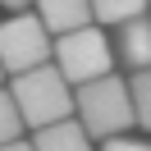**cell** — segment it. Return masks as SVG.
I'll return each mask as SVG.
<instances>
[{"label":"cell","instance_id":"obj_1","mask_svg":"<svg viewBox=\"0 0 151 151\" xmlns=\"http://www.w3.org/2000/svg\"><path fill=\"white\" fill-rule=\"evenodd\" d=\"M73 110H78V128H83L92 142H101V147L114 142V137H128V133L137 128L128 83L114 78V73L78 87V92H73Z\"/></svg>","mask_w":151,"mask_h":151},{"label":"cell","instance_id":"obj_2","mask_svg":"<svg viewBox=\"0 0 151 151\" xmlns=\"http://www.w3.org/2000/svg\"><path fill=\"white\" fill-rule=\"evenodd\" d=\"M9 96H14V105H19L23 128H32V133L73 119V87L55 73V64L32 69V73H19L9 83Z\"/></svg>","mask_w":151,"mask_h":151},{"label":"cell","instance_id":"obj_3","mask_svg":"<svg viewBox=\"0 0 151 151\" xmlns=\"http://www.w3.org/2000/svg\"><path fill=\"white\" fill-rule=\"evenodd\" d=\"M55 73L64 78L69 87H87L96 78H110L114 73V46L101 28H83V32H69V37H55V55H50Z\"/></svg>","mask_w":151,"mask_h":151},{"label":"cell","instance_id":"obj_4","mask_svg":"<svg viewBox=\"0 0 151 151\" xmlns=\"http://www.w3.org/2000/svg\"><path fill=\"white\" fill-rule=\"evenodd\" d=\"M50 55H55V37L41 28L37 14H9L0 19V69L9 78L32 73V69H46Z\"/></svg>","mask_w":151,"mask_h":151},{"label":"cell","instance_id":"obj_5","mask_svg":"<svg viewBox=\"0 0 151 151\" xmlns=\"http://www.w3.org/2000/svg\"><path fill=\"white\" fill-rule=\"evenodd\" d=\"M37 19L50 37H69V32L92 28V0H37Z\"/></svg>","mask_w":151,"mask_h":151},{"label":"cell","instance_id":"obj_6","mask_svg":"<svg viewBox=\"0 0 151 151\" xmlns=\"http://www.w3.org/2000/svg\"><path fill=\"white\" fill-rule=\"evenodd\" d=\"M114 55H119L133 73H147V69H151V14H142V19H133V23L119 28Z\"/></svg>","mask_w":151,"mask_h":151},{"label":"cell","instance_id":"obj_7","mask_svg":"<svg viewBox=\"0 0 151 151\" xmlns=\"http://www.w3.org/2000/svg\"><path fill=\"white\" fill-rule=\"evenodd\" d=\"M32 151H96V142L78 128V119H64V124L32 133Z\"/></svg>","mask_w":151,"mask_h":151},{"label":"cell","instance_id":"obj_8","mask_svg":"<svg viewBox=\"0 0 151 151\" xmlns=\"http://www.w3.org/2000/svg\"><path fill=\"white\" fill-rule=\"evenodd\" d=\"M147 5H151V0H92V19H96V28H101V23L124 28V23L142 19V14H147Z\"/></svg>","mask_w":151,"mask_h":151},{"label":"cell","instance_id":"obj_9","mask_svg":"<svg viewBox=\"0 0 151 151\" xmlns=\"http://www.w3.org/2000/svg\"><path fill=\"white\" fill-rule=\"evenodd\" d=\"M128 96H133V119H137V128L151 133V69L128 78Z\"/></svg>","mask_w":151,"mask_h":151},{"label":"cell","instance_id":"obj_10","mask_svg":"<svg viewBox=\"0 0 151 151\" xmlns=\"http://www.w3.org/2000/svg\"><path fill=\"white\" fill-rule=\"evenodd\" d=\"M9 142H23V119H19L9 87H0V147H9Z\"/></svg>","mask_w":151,"mask_h":151},{"label":"cell","instance_id":"obj_11","mask_svg":"<svg viewBox=\"0 0 151 151\" xmlns=\"http://www.w3.org/2000/svg\"><path fill=\"white\" fill-rule=\"evenodd\" d=\"M101 151H151V142H142V137H133V133H128V137H114V142H105Z\"/></svg>","mask_w":151,"mask_h":151},{"label":"cell","instance_id":"obj_12","mask_svg":"<svg viewBox=\"0 0 151 151\" xmlns=\"http://www.w3.org/2000/svg\"><path fill=\"white\" fill-rule=\"evenodd\" d=\"M0 5H5V9H14V14H23V9L32 5V0H0Z\"/></svg>","mask_w":151,"mask_h":151},{"label":"cell","instance_id":"obj_13","mask_svg":"<svg viewBox=\"0 0 151 151\" xmlns=\"http://www.w3.org/2000/svg\"><path fill=\"white\" fill-rule=\"evenodd\" d=\"M0 151H32V142L23 137V142H9V147H0Z\"/></svg>","mask_w":151,"mask_h":151},{"label":"cell","instance_id":"obj_14","mask_svg":"<svg viewBox=\"0 0 151 151\" xmlns=\"http://www.w3.org/2000/svg\"><path fill=\"white\" fill-rule=\"evenodd\" d=\"M0 83H5V69H0Z\"/></svg>","mask_w":151,"mask_h":151}]
</instances>
